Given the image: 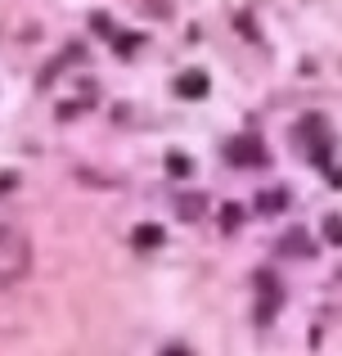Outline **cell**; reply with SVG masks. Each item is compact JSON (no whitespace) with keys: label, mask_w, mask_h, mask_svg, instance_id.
I'll list each match as a JSON object with an SVG mask.
<instances>
[{"label":"cell","mask_w":342,"mask_h":356,"mask_svg":"<svg viewBox=\"0 0 342 356\" xmlns=\"http://www.w3.org/2000/svg\"><path fill=\"white\" fill-rule=\"evenodd\" d=\"M135 243H140V248H158V243H162V230L158 226H140V230H135Z\"/></svg>","instance_id":"obj_6"},{"label":"cell","mask_w":342,"mask_h":356,"mask_svg":"<svg viewBox=\"0 0 342 356\" xmlns=\"http://www.w3.org/2000/svg\"><path fill=\"white\" fill-rule=\"evenodd\" d=\"M230 158H234V163H262V149H257V140H234V145H230Z\"/></svg>","instance_id":"obj_4"},{"label":"cell","mask_w":342,"mask_h":356,"mask_svg":"<svg viewBox=\"0 0 342 356\" xmlns=\"http://www.w3.org/2000/svg\"><path fill=\"white\" fill-rule=\"evenodd\" d=\"M176 212H180V221H198L203 212H207V199H203V194H180V199H176Z\"/></svg>","instance_id":"obj_3"},{"label":"cell","mask_w":342,"mask_h":356,"mask_svg":"<svg viewBox=\"0 0 342 356\" xmlns=\"http://www.w3.org/2000/svg\"><path fill=\"white\" fill-rule=\"evenodd\" d=\"M32 270V239L14 226H0V289L18 284Z\"/></svg>","instance_id":"obj_1"},{"label":"cell","mask_w":342,"mask_h":356,"mask_svg":"<svg viewBox=\"0 0 342 356\" xmlns=\"http://www.w3.org/2000/svg\"><path fill=\"white\" fill-rule=\"evenodd\" d=\"M325 235L334 239V243H342V221H338V217H329V221H325Z\"/></svg>","instance_id":"obj_7"},{"label":"cell","mask_w":342,"mask_h":356,"mask_svg":"<svg viewBox=\"0 0 342 356\" xmlns=\"http://www.w3.org/2000/svg\"><path fill=\"white\" fill-rule=\"evenodd\" d=\"M176 95H185V99L207 95V77H203V72H185V77H176Z\"/></svg>","instance_id":"obj_2"},{"label":"cell","mask_w":342,"mask_h":356,"mask_svg":"<svg viewBox=\"0 0 342 356\" xmlns=\"http://www.w3.org/2000/svg\"><path fill=\"white\" fill-rule=\"evenodd\" d=\"M162 356H185V348H171V352H167V348H162Z\"/></svg>","instance_id":"obj_8"},{"label":"cell","mask_w":342,"mask_h":356,"mask_svg":"<svg viewBox=\"0 0 342 356\" xmlns=\"http://www.w3.org/2000/svg\"><path fill=\"white\" fill-rule=\"evenodd\" d=\"M284 203H289V194H284V190H266L262 199H257V208H262V212H280Z\"/></svg>","instance_id":"obj_5"}]
</instances>
